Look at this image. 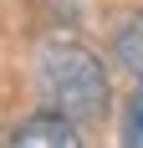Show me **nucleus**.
<instances>
[{
  "label": "nucleus",
  "mask_w": 143,
  "mask_h": 148,
  "mask_svg": "<svg viewBox=\"0 0 143 148\" xmlns=\"http://www.w3.org/2000/svg\"><path fill=\"white\" fill-rule=\"evenodd\" d=\"M36 82H41L46 102L67 112L72 123H97L107 112V77L97 56L77 41H46L36 56Z\"/></svg>",
  "instance_id": "obj_1"
},
{
  "label": "nucleus",
  "mask_w": 143,
  "mask_h": 148,
  "mask_svg": "<svg viewBox=\"0 0 143 148\" xmlns=\"http://www.w3.org/2000/svg\"><path fill=\"white\" fill-rule=\"evenodd\" d=\"M113 51H118V61H123V72L143 87V15H128V21L113 31Z\"/></svg>",
  "instance_id": "obj_3"
},
{
  "label": "nucleus",
  "mask_w": 143,
  "mask_h": 148,
  "mask_svg": "<svg viewBox=\"0 0 143 148\" xmlns=\"http://www.w3.org/2000/svg\"><path fill=\"white\" fill-rule=\"evenodd\" d=\"M15 143L26 148H77L82 143V133H77V123L67 118V112H36V118H26L21 128H15Z\"/></svg>",
  "instance_id": "obj_2"
},
{
  "label": "nucleus",
  "mask_w": 143,
  "mask_h": 148,
  "mask_svg": "<svg viewBox=\"0 0 143 148\" xmlns=\"http://www.w3.org/2000/svg\"><path fill=\"white\" fill-rule=\"evenodd\" d=\"M123 143L143 148V87L128 97V107H123Z\"/></svg>",
  "instance_id": "obj_4"
}]
</instances>
